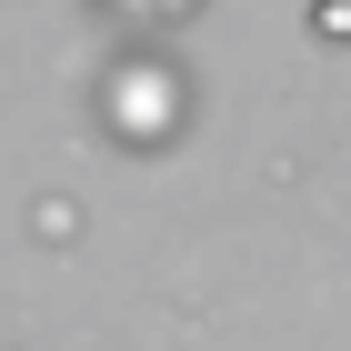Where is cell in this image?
Wrapping results in <instances>:
<instances>
[{
  "instance_id": "obj_1",
  "label": "cell",
  "mask_w": 351,
  "mask_h": 351,
  "mask_svg": "<svg viewBox=\"0 0 351 351\" xmlns=\"http://www.w3.org/2000/svg\"><path fill=\"white\" fill-rule=\"evenodd\" d=\"M311 21H322V30H351V0H322V10H311Z\"/></svg>"
}]
</instances>
